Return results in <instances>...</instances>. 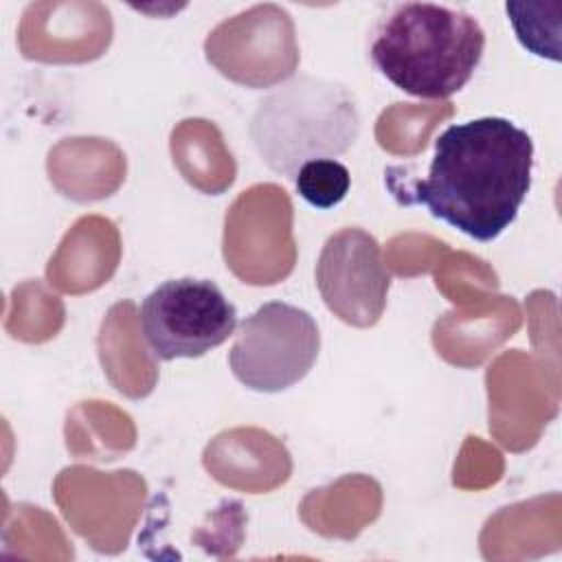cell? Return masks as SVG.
I'll use <instances>...</instances> for the list:
<instances>
[{
	"instance_id": "5",
	"label": "cell",
	"mask_w": 562,
	"mask_h": 562,
	"mask_svg": "<svg viewBox=\"0 0 562 562\" xmlns=\"http://www.w3.org/2000/svg\"><path fill=\"white\" fill-rule=\"evenodd\" d=\"M138 323L149 353L169 362L224 345L235 334L237 310L215 281L180 277L143 299Z\"/></svg>"
},
{
	"instance_id": "4",
	"label": "cell",
	"mask_w": 562,
	"mask_h": 562,
	"mask_svg": "<svg viewBox=\"0 0 562 562\" xmlns=\"http://www.w3.org/2000/svg\"><path fill=\"white\" fill-rule=\"evenodd\" d=\"M318 351L314 316L296 305L268 301L239 323L228 367L246 389L279 393L310 373Z\"/></svg>"
},
{
	"instance_id": "6",
	"label": "cell",
	"mask_w": 562,
	"mask_h": 562,
	"mask_svg": "<svg viewBox=\"0 0 562 562\" xmlns=\"http://www.w3.org/2000/svg\"><path fill=\"white\" fill-rule=\"evenodd\" d=\"M316 285L325 305L345 323L373 325L391 288L378 239L358 226L334 233L316 261Z\"/></svg>"
},
{
	"instance_id": "7",
	"label": "cell",
	"mask_w": 562,
	"mask_h": 562,
	"mask_svg": "<svg viewBox=\"0 0 562 562\" xmlns=\"http://www.w3.org/2000/svg\"><path fill=\"white\" fill-rule=\"evenodd\" d=\"M296 193L316 209H331L345 200L351 187L349 169L334 158H314L294 176Z\"/></svg>"
},
{
	"instance_id": "2",
	"label": "cell",
	"mask_w": 562,
	"mask_h": 562,
	"mask_svg": "<svg viewBox=\"0 0 562 562\" xmlns=\"http://www.w3.org/2000/svg\"><path fill=\"white\" fill-rule=\"evenodd\" d=\"M483 50L485 33L468 11L402 2L380 18L369 55L397 90L419 99H446L472 79Z\"/></svg>"
},
{
	"instance_id": "3",
	"label": "cell",
	"mask_w": 562,
	"mask_h": 562,
	"mask_svg": "<svg viewBox=\"0 0 562 562\" xmlns=\"http://www.w3.org/2000/svg\"><path fill=\"white\" fill-rule=\"evenodd\" d=\"M358 127L356 101L345 86L299 77L259 101L250 136L272 171L294 178L303 162L347 151Z\"/></svg>"
},
{
	"instance_id": "1",
	"label": "cell",
	"mask_w": 562,
	"mask_h": 562,
	"mask_svg": "<svg viewBox=\"0 0 562 562\" xmlns=\"http://www.w3.org/2000/svg\"><path fill=\"white\" fill-rule=\"evenodd\" d=\"M531 136L505 116H481L435 138L426 178H386V184L400 204H419L459 233L492 241L516 220L531 189Z\"/></svg>"
}]
</instances>
